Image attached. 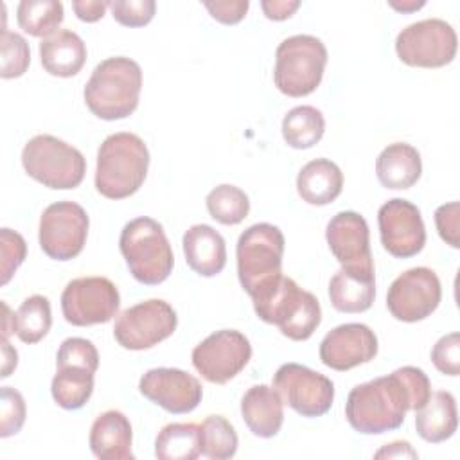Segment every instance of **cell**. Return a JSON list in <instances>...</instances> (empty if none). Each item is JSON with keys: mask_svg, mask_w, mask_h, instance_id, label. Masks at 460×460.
<instances>
[{"mask_svg": "<svg viewBox=\"0 0 460 460\" xmlns=\"http://www.w3.org/2000/svg\"><path fill=\"white\" fill-rule=\"evenodd\" d=\"M199 455V424L171 422L155 438L158 460H194Z\"/></svg>", "mask_w": 460, "mask_h": 460, "instance_id": "30", "label": "cell"}, {"mask_svg": "<svg viewBox=\"0 0 460 460\" xmlns=\"http://www.w3.org/2000/svg\"><path fill=\"white\" fill-rule=\"evenodd\" d=\"M2 377H9L11 372L16 368L18 363V352L16 349H13L7 341V338H2Z\"/></svg>", "mask_w": 460, "mask_h": 460, "instance_id": "46", "label": "cell"}, {"mask_svg": "<svg viewBox=\"0 0 460 460\" xmlns=\"http://www.w3.org/2000/svg\"><path fill=\"white\" fill-rule=\"evenodd\" d=\"M20 29L34 38H49L63 22V4L58 0H22L16 9Z\"/></svg>", "mask_w": 460, "mask_h": 460, "instance_id": "31", "label": "cell"}, {"mask_svg": "<svg viewBox=\"0 0 460 460\" xmlns=\"http://www.w3.org/2000/svg\"><path fill=\"white\" fill-rule=\"evenodd\" d=\"M442 288L437 273L426 266L410 268L388 288L386 307L399 322H420L440 304Z\"/></svg>", "mask_w": 460, "mask_h": 460, "instance_id": "15", "label": "cell"}, {"mask_svg": "<svg viewBox=\"0 0 460 460\" xmlns=\"http://www.w3.org/2000/svg\"><path fill=\"white\" fill-rule=\"evenodd\" d=\"M325 239L331 253L343 268H374L370 232L361 214L354 210L334 214L327 223Z\"/></svg>", "mask_w": 460, "mask_h": 460, "instance_id": "19", "label": "cell"}, {"mask_svg": "<svg viewBox=\"0 0 460 460\" xmlns=\"http://www.w3.org/2000/svg\"><path fill=\"white\" fill-rule=\"evenodd\" d=\"M431 361L444 376L460 374V334L449 332L442 336L431 349Z\"/></svg>", "mask_w": 460, "mask_h": 460, "instance_id": "40", "label": "cell"}, {"mask_svg": "<svg viewBox=\"0 0 460 460\" xmlns=\"http://www.w3.org/2000/svg\"><path fill=\"white\" fill-rule=\"evenodd\" d=\"M329 298L340 313H363L376 298L374 268H340L329 282Z\"/></svg>", "mask_w": 460, "mask_h": 460, "instance_id": "21", "label": "cell"}, {"mask_svg": "<svg viewBox=\"0 0 460 460\" xmlns=\"http://www.w3.org/2000/svg\"><path fill=\"white\" fill-rule=\"evenodd\" d=\"M108 7V2H99V0H75L72 2V9L75 16L83 22H97L104 16V11Z\"/></svg>", "mask_w": 460, "mask_h": 460, "instance_id": "44", "label": "cell"}, {"mask_svg": "<svg viewBox=\"0 0 460 460\" xmlns=\"http://www.w3.org/2000/svg\"><path fill=\"white\" fill-rule=\"evenodd\" d=\"M183 255L192 271L214 277L226 264V244L223 235L210 225H192L181 239Z\"/></svg>", "mask_w": 460, "mask_h": 460, "instance_id": "23", "label": "cell"}, {"mask_svg": "<svg viewBox=\"0 0 460 460\" xmlns=\"http://www.w3.org/2000/svg\"><path fill=\"white\" fill-rule=\"evenodd\" d=\"M235 428L223 415H208L199 424V451L210 460L232 458L237 451Z\"/></svg>", "mask_w": 460, "mask_h": 460, "instance_id": "33", "label": "cell"}, {"mask_svg": "<svg viewBox=\"0 0 460 460\" xmlns=\"http://www.w3.org/2000/svg\"><path fill=\"white\" fill-rule=\"evenodd\" d=\"M131 440V422L119 410L97 415L88 437L92 453L101 460H133Z\"/></svg>", "mask_w": 460, "mask_h": 460, "instance_id": "22", "label": "cell"}, {"mask_svg": "<svg viewBox=\"0 0 460 460\" xmlns=\"http://www.w3.org/2000/svg\"><path fill=\"white\" fill-rule=\"evenodd\" d=\"M325 131L323 113L309 104L295 106L282 119V137L293 149H309L318 144Z\"/></svg>", "mask_w": 460, "mask_h": 460, "instance_id": "28", "label": "cell"}, {"mask_svg": "<svg viewBox=\"0 0 460 460\" xmlns=\"http://www.w3.org/2000/svg\"><path fill=\"white\" fill-rule=\"evenodd\" d=\"M377 225L383 248L397 257L417 255L426 244V228L417 205L402 198H392L377 210Z\"/></svg>", "mask_w": 460, "mask_h": 460, "instance_id": "16", "label": "cell"}, {"mask_svg": "<svg viewBox=\"0 0 460 460\" xmlns=\"http://www.w3.org/2000/svg\"><path fill=\"white\" fill-rule=\"evenodd\" d=\"M27 255V244L25 239L11 230V228H2L0 230V282L5 286L14 271L20 268V264L25 261Z\"/></svg>", "mask_w": 460, "mask_h": 460, "instance_id": "37", "label": "cell"}, {"mask_svg": "<svg viewBox=\"0 0 460 460\" xmlns=\"http://www.w3.org/2000/svg\"><path fill=\"white\" fill-rule=\"evenodd\" d=\"M383 456H388V458H404V456H410V458H417V451L411 449L410 442H404V440H395L392 444H386L383 449H379L376 453V458H383Z\"/></svg>", "mask_w": 460, "mask_h": 460, "instance_id": "45", "label": "cell"}, {"mask_svg": "<svg viewBox=\"0 0 460 460\" xmlns=\"http://www.w3.org/2000/svg\"><path fill=\"white\" fill-rule=\"evenodd\" d=\"M2 410H0V437L7 438L16 435L25 422V401L23 395L13 386H2Z\"/></svg>", "mask_w": 460, "mask_h": 460, "instance_id": "38", "label": "cell"}, {"mask_svg": "<svg viewBox=\"0 0 460 460\" xmlns=\"http://www.w3.org/2000/svg\"><path fill=\"white\" fill-rule=\"evenodd\" d=\"M140 394L169 413H189L203 397L201 383L180 368H151L138 381Z\"/></svg>", "mask_w": 460, "mask_h": 460, "instance_id": "17", "label": "cell"}, {"mask_svg": "<svg viewBox=\"0 0 460 460\" xmlns=\"http://www.w3.org/2000/svg\"><path fill=\"white\" fill-rule=\"evenodd\" d=\"M250 340L235 329H221L208 334L192 350V365L208 383L225 385L250 361Z\"/></svg>", "mask_w": 460, "mask_h": 460, "instance_id": "14", "label": "cell"}, {"mask_svg": "<svg viewBox=\"0 0 460 460\" xmlns=\"http://www.w3.org/2000/svg\"><path fill=\"white\" fill-rule=\"evenodd\" d=\"M25 172L49 189H74L86 172V160L79 149L52 135L32 137L22 151Z\"/></svg>", "mask_w": 460, "mask_h": 460, "instance_id": "8", "label": "cell"}, {"mask_svg": "<svg viewBox=\"0 0 460 460\" xmlns=\"http://www.w3.org/2000/svg\"><path fill=\"white\" fill-rule=\"evenodd\" d=\"M458 426L456 401L451 392L438 390L415 411V429L426 442L438 444L451 438Z\"/></svg>", "mask_w": 460, "mask_h": 460, "instance_id": "27", "label": "cell"}, {"mask_svg": "<svg viewBox=\"0 0 460 460\" xmlns=\"http://www.w3.org/2000/svg\"><path fill=\"white\" fill-rule=\"evenodd\" d=\"M120 295L106 277H79L70 280L61 293V311L68 323L88 327L106 323L117 316Z\"/></svg>", "mask_w": 460, "mask_h": 460, "instance_id": "11", "label": "cell"}, {"mask_svg": "<svg viewBox=\"0 0 460 460\" xmlns=\"http://www.w3.org/2000/svg\"><path fill=\"white\" fill-rule=\"evenodd\" d=\"M271 386L279 392L284 404L302 417H322L331 410L334 401L332 381L298 363L279 367Z\"/></svg>", "mask_w": 460, "mask_h": 460, "instance_id": "13", "label": "cell"}, {"mask_svg": "<svg viewBox=\"0 0 460 460\" xmlns=\"http://www.w3.org/2000/svg\"><path fill=\"white\" fill-rule=\"evenodd\" d=\"M83 367L92 372L99 368V352L95 345L86 338H66L56 356V367Z\"/></svg>", "mask_w": 460, "mask_h": 460, "instance_id": "36", "label": "cell"}, {"mask_svg": "<svg viewBox=\"0 0 460 460\" xmlns=\"http://www.w3.org/2000/svg\"><path fill=\"white\" fill-rule=\"evenodd\" d=\"M241 415L255 437L271 438L282 428L284 401L273 386L253 385L241 399Z\"/></svg>", "mask_w": 460, "mask_h": 460, "instance_id": "20", "label": "cell"}, {"mask_svg": "<svg viewBox=\"0 0 460 460\" xmlns=\"http://www.w3.org/2000/svg\"><path fill=\"white\" fill-rule=\"evenodd\" d=\"M458 38L451 23L442 18H426L404 27L395 40V52L408 66L438 68L456 56Z\"/></svg>", "mask_w": 460, "mask_h": 460, "instance_id": "9", "label": "cell"}, {"mask_svg": "<svg viewBox=\"0 0 460 460\" xmlns=\"http://www.w3.org/2000/svg\"><path fill=\"white\" fill-rule=\"evenodd\" d=\"M178 325L176 311L162 298H149L124 309L113 325V336L122 349L144 350L167 340Z\"/></svg>", "mask_w": 460, "mask_h": 460, "instance_id": "10", "label": "cell"}, {"mask_svg": "<svg viewBox=\"0 0 460 460\" xmlns=\"http://www.w3.org/2000/svg\"><path fill=\"white\" fill-rule=\"evenodd\" d=\"M210 16L221 23L234 25L241 22L250 7L248 0H216V2H203Z\"/></svg>", "mask_w": 460, "mask_h": 460, "instance_id": "42", "label": "cell"}, {"mask_svg": "<svg viewBox=\"0 0 460 460\" xmlns=\"http://www.w3.org/2000/svg\"><path fill=\"white\" fill-rule=\"evenodd\" d=\"M93 374L83 367H58L50 383V392L58 406L63 410L83 408L93 392Z\"/></svg>", "mask_w": 460, "mask_h": 460, "instance_id": "29", "label": "cell"}, {"mask_svg": "<svg viewBox=\"0 0 460 460\" xmlns=\"http://www.w3.org/2000/svg\"><path fill=\"white\" fill-rule=\"evenodd\" d=\"M284 244V234L271 223H255L239 235L237 277L250 296L282 277Z\"/></svg>", "mask_w": 460, "mask_h": 460, "instance_id": "6", "label": "cell"}, {"mask_svg": "<svg viewBox=\"0 0 460 460\" xmlns=\"http://www.w3.org/2000/svg\"><path fill=\"white\" fill-rule=\"evenodd\" d=\"M88 226V214L79 203L56 201L40 217V246L54 261H70L83 252Z\"/></svg>", "mask_w": 460, "mask_h": 460, "instance_id": "12", "label": "cell"}, {"mask_svg": "<svg viewBox=\"0 0 460 460\" xmlns=\"http://www.w3.org/2000/svg\"><path fill=\"white\" fill-rule=\"evenodd\" d=\"M120 253L135 280L146 286L164 282L174 264L164 226L153 217H135L124 225L119 237Z\"/></svg>", "mask_w": 460, "mask_h": 460, "instance_id": "5", "label": "cell"}, {"mask_svg": "<svg viewBox=\"0 0 460 460\" xmlns=\"http://www.w3.org/2000/svg\"><path fill=\"white\" fill-rule=\"evenodd\" d=\"M111 16L126 27H142L155 16V0H113L108 2Z\"/></svg>", "mask_w": 460, "mask_h": 460, "instance_id": "39", "label": "cell"}, {"mask_svg": "<svg viewBox=\"0 0 460 460\" xmlns=\"http://www.w3.org/2000/svg\"><path fill=\"white\" fill-rule=\"evenodd\" d=\"M40 58L45 72L56 77H72L79 74L86 61V45L79 34L59 29L52 36L41 40Z\"/></svg>", "mask_w": 460, "mask_h": 460, "instance_id": "25", "label": "cell"}, {"mask_svg": "<svg viewBox=\"0 0 460 460\" xmlns=\"http://www.w3.org/2000/svg\"><path fill=\"white\" fill-rule=\"evenodd\" d=\"M458 221H460V203L458 201L440 205L435 210V225H437V230H438V235L451 248L460 246V237H458V232H460L458 226L460 225H458Z\"/></svg>", "mask_w": 460, "mask_h": 460, "instance_id": "41", "label": "cell"}, {"mask_svg": "<svg viewBox=\"0 0 460 460\" xmlns=\"http://www.w3.org/2000/svg\"><path fill=\"white\" fill-rule=\"evenodd\" d=\"M420 172V153L406 142H394L386 146L376 160V174L385 189H410L419 181Z\"/></svg>", "mask_w": 460, "mask_h": 460, "instance_id": "24", "label": "cell"}, {"mask_svg": "<svg viewBox=\"0 0 460 460\" xmlns=\"http://www.w3.org/2000/svg\"><path fill=\"white\" fill-rule=\"evenodd\" d=\"M207 210L221 225H239L250 212V199L235 185L221 183L207 194Z\"/></svg>", "mask_w": 460, "mask_h": 460, "instance_id": "34", "label": "cell"}, {"mask_svg": "<svg viewBox=\"0 0 460 460\" xmlns=\"http://www.w3.org/2000/svg\"><path fill=\"white\" fill-rule=\"evenodd\" d=\"M431 395L422 368L401 367L390 376L356 385L345 402V417L363 435H381L402 426L406 411H417Z\"/></svg>", "mask_w": 460, "mask_h": 460, "instance_id": "1", "label": "cell"}, {"mask_svg": "<svg viewBox=\"0 0 460 460\" xmlns=\"http://www.w3.org/2000/svg\"><path fill=\"white\" fill-rule=\"evenodd\" d=\"M142 90L140 65L124 56L101 61L84 84V102L88 110L102 120H119L129 117L137 106Z\"/></svg>", "mask_w": 460, "mask_h": 460, "instance_id": "3", "label": "cell"}, {"mask_svg": "<svg viewBox=\"0 0 460 460\" xmlns=\"http://www.w3.org/2000/svg\"><path fill=\"white\" fill-rule=\"evenodd\" d=\"M394 9H397V11H402V13H410V11H415V9H420L426 2L424 0H420V2H417V0H406V2H395V0H390L388 2Z\"/></svg>", "mask_w": 460, "mask_h": 460, "instance_id": "48", "label": "cell"}, {"mask_svg": "<svg viewBox=\"0 0 460 460\" xmlns=\"http://www.w3.org/2000/svg\"><path fill=\"white\" fill-rule=\"evenodd\" d=\"M261 7L266 18L280 22L289 18L300 7V2L298 0H262Z\"/></svg>", "mask_w": 460, "mask_h": 460, "instance_id": "43", "label": "cell"}, {"mask_svg": "<svg viewBox=\"0 0 460 460\" xmlns=\"http://www.w3.org/2000/svg\"><path fill=\"white\" fill-rule=\"evenodd\" d=\"M325 65L327 49L320 38L289 36L279 43L275 52V86L288 97H305L320 86Z\"/></svg>", "mask_w": 460, "mask_h": 460, "instance_id": "7", "label": "cell"}, {"mask_svg": "<svg viewBox=\"0 0 460 460\" xmlns=\"http://www.w3.org/2000/svg\"><path fill=\"white\" fill-rule=\"evenodd\" d=\"M149 169V151L144 140L128 131L113 133L97 151L95 189L108 199H124L135 194Z\"/></svg>", "mask_w": 460, "mask_h": 460, "instance_id": "2", "label": "cell"}, {"mask_svg": "<svg viewBox=\"0 0 460 460\" xmlns=\"http://www.w3.org/2000/svg\"><path fill=\"white\" fill-rule=\"evenodd\" d=\"M0 50H2L0 75L4 79L20 77L27 72L29 63H31V50H29V43L25 41L23 36L5 29V25H4L2 34H0Z\"/></svg>", "mask_w": 460, "mask_h": 460, "instance_id": "35", "label": "cell"}, {"mask_svg": "<svg viewBox=\"0 0 460 460\" xmlns=\"http://www.w3.org/2000/svg\"><path fill=\"white\" fill-rule=\"evenodd\" d=\"M4 316H2V338H9L11 332H14V313H11L9 305L2 302Z\"/></svg>", "mask_w": 460, "mask_h": 460, "instance_id": "47", "label": "cell"}, {"mask_svg": "<svg viewBox=\"0 0 460 460\" xmlns=\"http://www.w3.org/2000/svg\"><path fill=\"white\" fill-rule=\"evenodd\" d=\"M376 354L377 336L365 323H341L329 331L320 343L322 363L338 372L368 363Z\"/></svg>", "mask_w": 460, "mask_h": 460, "instance_id": "18", "label": "cell"}, {"mask_svg": "<svg viewBox=\"0 0 460 460\" xmlns=\"http://www.w3.org/2000/svg\"><path fill=\"white\" fill-rule=\"evenodd\" d=\"M343 189L341 169L329 158H316L307 162L296 176L298 196L309 205H329Z\"/></svg>", "mask_w": 460, "mask_h": 460, "instance_id": "26", "label": "cell"}, {"mask_svg": "<svg viewBox=\"0 0 460 460\" xmlns=\"http://www.w3.org/2000/svg\"><path fill=\"white\" fill-rule=\"evenodd\" d=\"M252 300L257 316L266 323L277 325L293 341L311 338L322 322L318 298L286 275L253 295Z\"/></svg>", "mask_w": 460, "mask_h": 460, "instance_id": "4", "label": "cell"}, {"mask_svg": "<svg viewBox=\"0 0 460 460\" xmlns=\"http://www.w3.org/2000/svg\"><path fill=\"white\" fill-rule=\"evenodd\" d=\"M52 325L50 302L43 295H32L22 302L14 313V334L23 343H38Z\"/></svg>", "mask_w": 460, "mask_h": 460, "instance_id": "32", "label": "cell"}]
</instances>
